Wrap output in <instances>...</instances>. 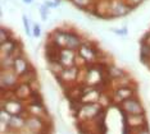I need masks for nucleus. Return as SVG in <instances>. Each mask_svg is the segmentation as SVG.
Returning <instances> with one entry per match:
<instances>
[{"instance_id":"obj_9","label":"nucleus","mask_w":150,"mask_h":134,"mask_svg":"<svg viewBox=\"0 0 150 134\" xmlns=\"http://www.w3.org/2000/svg\"><path fill=\"white\" fill-rule=\"evenodd\" d=\"M13 91H14L16 97L19 98L21 101H23L26 104V102L30 100V97H31V95L33 92V88L30 84H27V83H18L16 88H13Z\"/></svg>"},{"instance_id":"obj_1","label":"nucleus","mask_w":150,"mask_h":134,"mask_svg":"<svg viewBox=\"0 0 150 134\" xmlns=\"http://www.w3.org/2000/svg\"><path fill=\"white\" fill-rule=\"evenodd\" d=\"M132 10L134 9L125 0H109L108 13L104 19H115L118 17H125L128 13H131Z\"/></svg>"},{"instance_id":"obj_17","label":"nucleus","mask_w":150,"mask_h":134,"mask_svg":"<svg viewBox=\"0 0 150 134\" xmlns=\"http://www.w3.org/2000/svg\"><path fill=\"white\" fill-rule=\"evenodd\" d=\"M109 31H110V32H113V33H115V35L123 37V40H126V37H127V35H128L127 27H122V28H109Z\"/></svg>"},{"instance_id":"obj_11","label":"nucleus","mask_w":150,"mask_h":134,"mask_svg":"<svg viewBox=\"0 0 150 134\" xmlns=\"http://www.w3.org/2000/svg\"><path fill=\"white\" fill-rule=\"evenodd\" d=\"M22 41L19 37H14V39H11L9 41H6L4 43H0V51H1V56H8V55L12 54V51L21 43Z\"/></svg>"},{"instance_id":"obj_14","label":"nucleus","mask_w":150,"mask_h":134,"mask_svg":"<svg viewBox=\"0 0 150 134\" xmlns=\"http://www.w3.org/2000/svg\"><path fill=\"white\" fill-rule=\"evenodd\" d=\"M14 37L16 36L11 28H6L5 26H1V29H0V43H4L11 39H14Z\"/></svg>"},{"instance_id":"obj_2","label":"nucleus","mask_w":150,"mask_h":134,"mask_svg":"<svg viewBox=\"0 0 150 134\" xmlns=\"http://www.w3.org/2000/svg\"><path fill=\"white\" fill-rule=\"evenodd\" d=\"M137 88H139V86H129V87H121V88L113 89L110 95L112 104L114 106H118L119 104L126 101V100L134 97V96H139Z\"/></svg>"},{"instance_id":"obj_7","label":"nucleus","mask_w":150,"mask_h":134,"mask_svg":"<svg viewBox=\"0 0 150 134\" xmlns=\"http://www.w3.org/2000/svg\"><path fill=\"white\" fill-rule=\"evenodd\" d=\"M26 110L28 115L31 116H37V118H41L44 120H53L50 118V114L45 104H26Z\"/></svg>"},{"instance_id":"obj_10","label":"nucleus","mask_w":150,"mask_h":134,"mask_svg":"<svg viewBox=\"0 0 150 134\" xmlns=\"http://www.w3.org/2000/svg\"><path fill=\"white\" fill-rule=\"evenodd\" d=\"M127 74V72H126L123 68L118 67V65H115L114 63L109 64L107 68H105V75H107V81L108 82H112V81H115L118 79V78L123 77V75Z\"/></svg>"},{"instance_id":"obj_15","label":"nucleus","mask_w":150,"mask_h":134,"mask_svg":"<svg viewBox=\"0 0 150 134\" xmlns=\"http://www.w3.org/2000/svg\"><path fill=\"white\" fill-rule=\"evenodd\" d=\"M47 69L52 72V74L55 77V75H59L63 72L64 67L59 61H52V63H47Z\"/></svg>"},{"instance_id":"obj_12","label":"nucleus","mask_w":150,"mask_h":134,"mask_svg":"<svg viewBox=\"0 0 150 134\" xmlns=\"http://www.w3.org/2000/svg\"><path fill=\"white\" fill-rule=\"evenodd\" d=\"M31 61H30L28 59H27L26 56H22V58H18V59L14 60V65H13V70L16 72L17 74L22 75L25 72H27L30 69V67H31Z\"/></svg>"},{"instance_id":"obj_19","label":"nucleus","mask_w":150,"mask_h":134,"mask_svg":"<svg viewBox=\"0 0 150 134\" xmlns=\"http://www.w3.org/2000/svg\"><path fill=\"white\" fill-rule=\"evenodd\" d=\"M125 1L126 3H127V4L129 5V6H131V8L132 9H136V8H137V6L139 5H141L142 4V3H144L145 1V0H125Z\"/></svg>"},{"instance_id":"obj_6","label":"nucleus","mask_w":150,"mask_h":134,"mask_svg":"<svg viewBox=\"0 0 150 134\" xmlns=\"http://www.w3.org/2000/svg\"><path fill=\"white\" fill-rule=\"evenodd\" d=\"M121 115L123 118V125L128 128H140V126L149 125L146 114H140V115H127L126 112L121 111Z\"/></svg>"},{"instance_id":"obj_5","label":"nucleus","mask_w":150,"mask_h":134,"mask_svg":"<svg viewBox=\"0 0 150 134\" xmlns=\"http://www.w3.org/2000/svg\"><path fill=\"white\" fill-rule=\"evenodd\" d=\"M0 77H1V89H13L19 83V77L14 70L12 69H3L0 70Z\"/></svg>"},{"instance_id":"obj_3","label":"nucleus","mask_w":150,"mask_h":134,"mask_svg":"<svg viewBox=\"0 0 150 134\" xmlns=\"http://www.w3.org/2000/svg\"><path fill=\"white\" fill-rule=\"evenodd\" d=\"M117 107L119 109V111H123L127 115H140V114H146L145 107L141 104L139 96H134V97L126 100L122 104H119Z\"/></svg>"},{"instance_id":"obj_16","label":"nucleus","mask_w":150,"mask_h":134,"mask_svg":"<svg viewBox=\"0 0 150 134\" xmlns=\"http://www.w3.org/2000/svg\"><path fill=\"white\" fill-rule=\"evenodd\" d=\"M37 10H39V13H40V17H41V19L44 20V22H46L47 18H49V15H50V9L47 8V6L45 4H42V5H39V8H37Z\"/></svg>"},{"instance_id":"obj_20","label":"nucleus","mask_w":150,"mask_h":134,"mask_svg":"<svg viewBox=\"0 0 150 134\" xmlns=\"http://www.w3.org/2000/svg\"><path fill=\"white\" fill-rule=\"evenodd\" d=\"M44 4H45L49 9H57L58 6H59V4L55 3L54 0H45V3H44Z\"/></svg>"},{"instance_id":"obj_21","label":"nucleus","mask_w":150,"mask_h":134,"mask_svg":"<svg viewBox=\"0 0 150 134\" xmlns=\"http://www.w3.org/2000/svg\"><path fill=\"white\" fill-rule=\"evenodd\" d=\"M23 3H25V4H32L33 3V0H22Z\"/></svg>"},{"instance_id":"obj_8","label":"nucleus","mask_w":150,"mask_h":134,"mask_svg":"<svg viewBox=\"0 0 150 134\" xmlns=\"http://www.w3.org/2000/svg\"><path fill=\"white\" fill-rule=\"evenodd\" d=\"M77 53L73 50H69L67 47L60 50L59 54V63L63 65L64 68H69V67H74V60H76Z\"/></svg>"},{"instance_id":"obj_18","label":"nucleus","mask_w":150,"mask_h":134,"mask_svg":"<svg viewBox=\"0 0 150 134\" xmlns=\"http://www.w3.org/2000/svg\"><path fill=\"white\" fill-rule=\"evenodd\" d=\"M40 36H41V26L37 25V23H33L32 25V37L39 39Z\"/></svg>"},{"instance_id":"obj_4","label":"nucleus","mask_w":150,"mask_h":134,"mask_svg":"<svg viewBox=\"0 0 150 134\" xmlns=\"http://www.w3.org/2000/svg\"><path fill=\"white\" fill-rule=\"evenodd\" d=\"M1 110H5L11 115H21L26 110V104L17 97L11 100H1Z\"/></svg>"},{"instance_id":"obj_13","label":"nucleus","mask_w":150,"mask_h":134,"mask_svg":"<svg viewBox=\"0 0 150 134\" xmlns=\"http://www.w3.org/2000/svg\"><path fill=\"white\" fill-rule=\"evenodd\" d=\"M39 79V74H37L36 68L31 65L30 69L25 72L22 75H19V83H27V84H32L35 81Z\"/></svg>"}]
</instances>
